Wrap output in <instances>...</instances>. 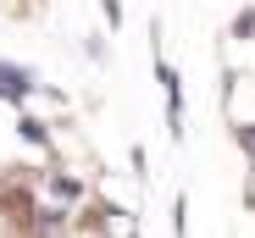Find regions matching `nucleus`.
<instances>
[{
    "instance_id": "nucleus-1",
    "label": "nucleus",
    "mask_w": 255,
    "mask_h": 238,
    "mask_svg": "<svg viewBox=\"0 0 255 238\" xmlns=\"http://www.w3.org/2000/svg\"><path fill=\"white\" fill-rule=\"evenodd\" d=\"M100 11H106L111 28H122V0H100Z\"/></svg>"
}]
</instances>
